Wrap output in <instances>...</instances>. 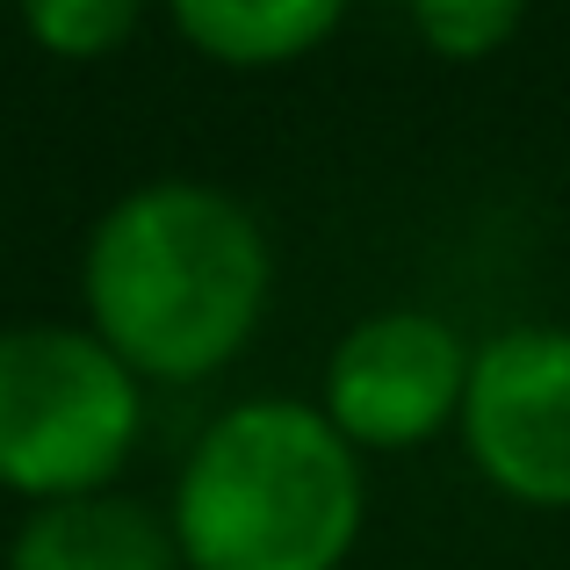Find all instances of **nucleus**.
<instances>
[{
  "label": "nucleus",
  "mask_w": 570,
  "mask_h": 570,
  "mask_svg": "<svg viewBox=\"0 0 570 570\" xmlns=\"http://www.w3.org/2000/svg\"><path fill=\"white\" fill-rule=\"evenodd\" d=\"M275 311V238L246 195L153 174L95 217L80 246V325L145 390L209 383Z\"/></svg>",
  "instance_id": "nucleus-1"
},
{
  "label": "nucleus",
  "mask_w": 570,
  "mask_h": 570,
  "mask_svg": "<svg viewBox=\"0 0 570 570\" xmlns=\"http://www.w3.org/2000/svg\"><path fill=\"white\" fill-rule=\"evenodd\" d=\"M362 462L318 397L224 404L167 491L181 570H347L368 528Z\"/></svg>",
  "instance_id": "nucleus-2"
},
{
  "label": "nucleus",
  "mask_w": 570,
  "mask_h": 570,
  "mask_svg": "<svg viewBox=\"0 0 570 570\" xmlns=\"http://www.w3.org/2000/svg\"><path fill=\"white\" fill-rule=\"evenodd\" d=\"M145 441V383L87 325H0V491L22 505L124 484Z\"/></svg>",
  "instance_id": "nucleus-3"
},
{
  "label": "nucleus",
  "mask_w": 570,
  "mask_h": 570,
  "mask_svg": "<svg viewBox=\"0 0 570 570\" xmlns=\"http://www.w3.org/2000/svg\"><path fill=\"white\" fill-rule=\"evenodd\" d=\"M455 448L491 499L570 513V325L520 318L476 340Z\"/></svg>",
  "instance_id": "nucleus-4"
},
{
  "label": "nucleus",
  "mask_w": 570,
  "mask_h": 570,
  "mask_svg": "<svg viewBox=\"0 0 570 570\" xmlns=\"http://www.w3.org/2000/svg\"><path fill=\"white\" fill-rule=\"evenodd\" d=\"M470 347L476 340L426 304L362 311L325 354L318 412L347 433L354 455H419L455 433Z\"/></svg>",
  "instance_id": "nucleus-5"
},
{
  "label": "nucleus",
  "mask_w": 570,
  "mask_h": 570,
  "mask_svg": "<svg viewBox=\"0 0 570 570\" xmlns=\"http://www.w3.org/2000/svg\"><path fill=\"white\" fill-rule=\"evenodd\" d=\"M8 570H181V549L167 505H145L109 484L29 505L8 534Z\"/></svg>",
  "instance_id": "nucleus-6"
},
{
  "label": "nucleus",
  "mask_w": 570,
  "mask_h": 570,
  "mask_svg": "<svg viewBox=\"0 0 570 570\" xmlns=\"http://www.w3.org/2000/svg\"><path fill=\"white\" fill-rule=\"evenodd\" d=\"M174 37L203 66L224 72H282L340 37L354 0H159Z\"/></svg>",
  "instance_id": "nucleus-7"
},
{
  "label": "nucleus",
  "mask_w": 570,
  "mask_h": 570,
  "mask_svg": "<svg viewBox=\"0 0 570 570\" xmlns=\"http://www.w3.org/2000/svg\"><path fill=\"white\" fill-rule=\"evenodd\" d=\"M22 37L58 66H101L145 29L153 0H14Z\"/></svg>",
  "instance_id": "nucleus-8"
},
{
  "label": "nucleus",
  "mask_w": 570,
  "mask_h": 570,
  "mask_svg": "<svg viewBox=\"0 0 570 570\" xmlns=\"http://www.w3.org/2000/svg\"><path fill=\"white\" fill-rule=\"evenodd\" d=\"M404 22L441 66H484L520 37L528 0H404Z\"/></svg>",
  "instance_id": "nucleus-9"
}]
</instances>
